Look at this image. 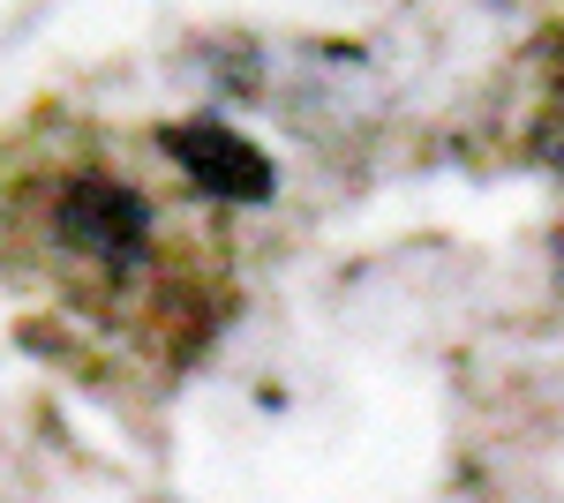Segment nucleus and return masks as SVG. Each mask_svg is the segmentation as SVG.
I'll list each match as a JSON object with an SVG mask.
<instances>
[{
  "mask_svg": "<svg viewBox=\"0 0 564 503\" xmlns=\"http://www.w3.org/2000/svg\"><path fill=\"white\" fill-rule=\"evenodd\" d=\"M53 241L106 278H129L151 255V204L113 173H68L53 181Z\"/></svg>",
  "mask_w": 564,
  "mask_h": 503,
  "instance_id": "nucleus-1",
  "label": "nucleus"
},
{
  "mask_svg": "<svg viewBox=\"0 0 564 503\" xmlns=\"http://www.w3.org/2000/svg\"><path fill=\"white\" fill-rule=\"evenodd\" d=\"M166 151H174V166L212 204H271V188H279L271 158H263L249 135H234L226 121H174L166 128Z\"/></svg>",
  "mask_w": 564,
  "mask_h": 503,
  "instance_id": "nucleus-2",
  "label": "nucleus"
}]
</instances>
